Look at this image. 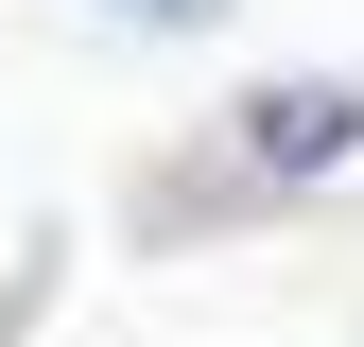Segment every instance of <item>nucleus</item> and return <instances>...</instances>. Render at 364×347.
<instances>
[{
	"mask_svg": "<svg viewBox=\"0 0 364 347\" xmlns=\"http://www.w3.org/2000/svg\"><path fill=\"white\" fill-rule=\"evenodd\" d=\"M225 191H330V174L364 156V70H278V87H243V105H225Z\"/></svg>",
	"mask_w": 364,
	"mask_h": 347,
	"instance_id": "1",
	"label": "nucleus"
},
{
	"mask_svg": "<svg viewBox=\"0 0 364 347\" xmlns=\"http://www.w3.org/2000/svg\"><path fill=\"white\" fill-rule=\"evenodd\" d=\"M87 18H122V35H225L243 0H87Z\"/></svg>",
	"mask_w": 364,
	"mask_h": 347,
	"instance_id": "2",
	"label": "nucleus"
}]
</instances>
